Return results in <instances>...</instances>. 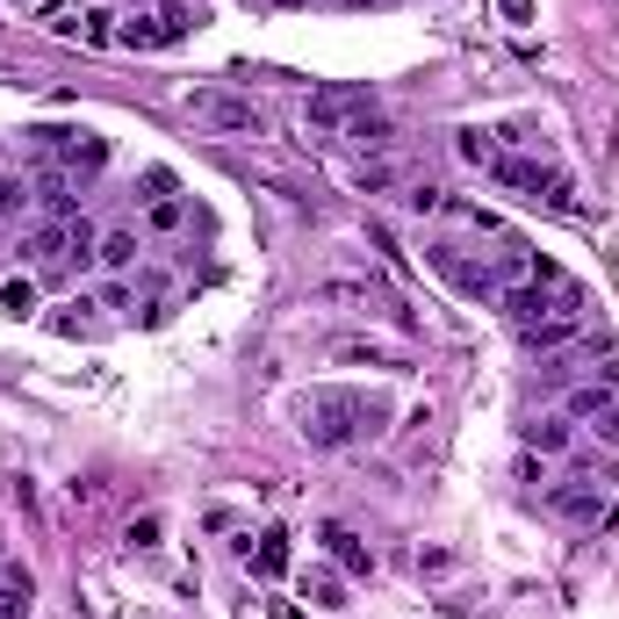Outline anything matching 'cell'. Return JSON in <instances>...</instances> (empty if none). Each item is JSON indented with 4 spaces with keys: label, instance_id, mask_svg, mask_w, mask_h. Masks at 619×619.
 Segmentation results:
<instances>
[{
    "label": "cell",
    "instance_id": "obj_1",
    "mask_svg": "<svg viewBox=\"0 0 619 619\" xmlns=\"http://www.w3.org/2000/svg\"><path fill=\"white\" fill-rule=\"evenodd\" d=\"M389 425V404L367 389H310L303 396V440L310 447H361V440H375V432Z\"/></svg>",
    "mask_w": 619,
    "mask_h": 619
},
{
    "label": "cell",
    "instance_id": "obj_2",
    "mask_svg": "<svg viewBox=\"0 0 619 619\" xmlns=\"http://www.w3.org/2000/svg\"><path fill=\"white\" fill-rule=\"evenodd\" d=\"M188 116L209 122V130H224V138H259V130H267L259 102H253V94H231V86H195Z\"/></svg>",
    "mask_w": 619,
    "mask_h": 619
},
{
    "label": "cell",
    "instance_id": "obj_3",
    "mask_svg": "<svg viewBox=\"0 0 619 619\" xmlns=\"http://www.w3.org/2000/svg\"><path fill=\"white\" fill-rule=\"evenodd\" d=\"M367 108H375L367 86H317V94L303 102V122H310V130H325V138H346Z\"/></svg>",
    "mask_w": 619,
    "mask_h": 619
},
{
    "label": "cell",
    "instance_id": "obj_4",
    "mask_svg": "<svg viewBox=\"0 0 619 619\" xmlns=\"http://www.w3.org/2000/svg\"><path fill=\"white\" fill-rule=\"evenodd\" d=\"M432 275L440 281H454L462 295H476V303H498V267L490 259H462V245H432Z\"/></svg>",
    "mask_w": 619,
    "mask_h": 619
},
{
    "label": "cell",
    "instance_id": "obj_5",
    "mask_svg": "<svg viewBox=\"0 0 619 619\" xmlns=\"http://www.w3.org/2000/svg\"><path fill=\"white\" fill-rule=\"evenodd\" d=\"M562 418H584V425H605V418H619V361H605L591 382H576L562 404Z\"/></svg>",
    "mask_w": 619,
    "mask_h": 619
},
{
    "label": "cell",
    "instance_id": "obj_6",
    "mask_svg": "<svg viewBox=\"0 0 619 619\" xmlns=\"http://www.w3.org/2000/svg\"><path fill=\"white\" fill-rule=\"evenodd\" d=\"M518 339L534 353H569V339H584V310H548L534 325H518Z\"/></svg>",
    "mask_w": 619,
    "mask_h": 619
},
{
    "label": "cell",
    "instance_id": "obj_7",
    "mask_svg": "<svg viewBox=\"0 0 619 619\" xmlns=\"http://www.w3.org/2000/svg\"><path fill=\"white\" fill-rule=\"evenodd\" d=\"M317 540H325V554H331L339 569H353V576H375V548H367V540L353 534V526H339V518H331V526H325Z\"/></svg>",
    "mask_w": 619,
    "mask_h": 619
},
{
    "label": "cell",
    "instance_id": "obj_8",
    "mask_svg": "<svg viewBox=\"0 0 619 619\" xmlns=\"http://www.w3.org/2000/svg\"><path fill=\"white\" fill-rule=\"evenodd\" d=\"M58 166H66L72 180L86 188V180L108 166V138H94V130H72V144H66V159H58Z\"/></svg>",
    "mask_w": 619,
    "mask_h": 619
},
{
    "label": "cell",
    "instance_id": "obj_9",
    "mask_svg": "<svg viewBox=\"0 0 619 619\" xmlns=\"http://www.w3.org/2000/svg\"><path fill=\"white\" fill-rule=\"evenodd\" d=\"M30 188H36V202L51 209V217H72V195H80V180H72L66 166H36Z\"/></svg>",
    "mask_w": 619,
    "mask_h": 619
},
{
    "label": "cell",
    "instance_id": "obj_10",
    "mask_svg": "<svg viewBox=\"0 0 619 619\" xmlns=\"http://www.w3.org/2000/svg\"><path fill=\"white\" fill-rule=\"evenodd\" d=\"M317 303H361V310H396L389 289H375V281H317Z\"/></svg>",
    "mask_w": 619,
    "mask_h": 619
},
{
    "label": "cell",
    "instance_id": "obj_11",
    "mask_svg": "<svg viewBox=\"0 0 619 619\" xmlns=\"http://www.w3.org/2000/svg\"><path fill=\"white\" fill-rule=\"evenodd\" d=\"M144 238L138 231H102V245H94V267H108V275H122V267H138Z\"/></svg>",
    "mask_w": 619,
    "mask_h": 619
},
{
    "label": "cell",
    "instance_id": "obj_12",
    "mask_svg": "<svg viewBox=\"0 0 619 619\" xmlns=\"http://www.w3.org/2000/svg\"><path fill=\"white\" fill-rule=\"evenodd\" d=\"M245 562H253V576H267V584H275L281 569H289V534H281V526H267V534H259V548H245Z\"/></svg>",
    "mask_w": 619,
    "mask_h": 619
},
{
    "label": "cell",
    "instance_id": "obj_13",
    "mask_svg": "<svg viewBox=\"0 0 619 619\" xmlns=\"http://www.w3.org/2000/svg\"><path fill=\"white\" fill-rule=\"evenodd\" d=\"M598 504H605V490H591V482H576V476L554 482V512L562 518H598Z\"/></svg>",
    "mask_w": 619,
    "mask_h": 619
},
{
    "label": "cell",
    "instance_id": "obj_14",
    "mask_svg": "<svg viewBox=\"0 0 619 619\" xmlns=\"http://www.w3.org/2000/svg\"><path fill=\"white\" fill-rule=\"evenodd\" d=\"M30 569H22V562H0V619H22V612H30Z\"/></svg>",
    "mask_w": 619,
    "mask_h": 619
},
{
    "label": "cell",
    "instance_id": "obj_15",
    "mask_svg": "<svg viewBox=\"0 0 619 619\" xmlns=\"http://www.w3.org/2000/svg\"><path fill=\"white\" fill-rule=\"evenodd\" d=\"M303 598L317 605V612H339L346 605V576L339 569H303Z\"/></svg>",
    "mask_w": 619,
    "mask_h": 619
},
{
    "label": "cell",
    "instance_id": "obj_16",
    "mask_svg": "<svg viewBox=\"0 0 619 619\" xmlns=\"http://www.w3.org/2000/svg\"><path fill=\"white\" fill-rule=\"evenodd\" d=\"M526 454H569V418H534L526 425Z\"/></svg>",
    "mask_w": 619,
    "mask_h": 619
},
{
    "label": "cell",
    "instance_id": "obj_17",
    "mask_svg": "<svg viewBox=\"0 0 619 619\" xmlns=\"http://www.w3.org/2000/svg\"><path fill=\"white\" fill-rule=\"evenodd\" d=\"M569 476L591 482V490H612V482H619V476H612V454H605V447H598V454H569Z\"/></svg>",
    "mask_w": 619,
    "mask_h": 619
},
{
    "label": "cell",
    "instance_id": "obj_18",
    "mask_svg": "<svg viewBox=\"0 0 619 619\" xmlns=\"http://www.w3.org/2000/svg\"><path fill=\"white\" fill-rule=\"evenodd\" d=\"M454 152H462L468 166H498V138H490V130H462V144H454Z\"/></svg>",
    "mask_w": 619,
    "mask_h": 619
},
{
    "label": "cell",
    "instance_id": "obj_19",
    "mask_svg": "<svg viewBox=\"0 0 619 619\" xmlns=\"http://www.w3.org/2000/svg\"><path fill=\"white\" fill-rule=\"evenodd\" d=\"M159 36H166V44H173V36H188V22H195V8H188V0H166V8H159Z\"/></svg>",
    "mask_w": 619,
    "mask_h": 619
},
{
    "label": "cell",
    "instance_id": "obj_20",
    "mask_svg": "<svg viewBox=\"0 0 619 619\" xmlns=\"http://www.w3.org/2000/svg\"><path fill=\"white\" fill-rule=\"evenodd\" d=\"M144 224H152V231H180V224H188V202H173V195H166V202H152Z\"/></svg>",
    "mask_w": 619,
    "mask_h": 619
},
{
    "label": "cell",
    "instance_id": "obj_21",
    "mask_svg": "<svg viewBox=\"0 0 619 619\" xmlns=\"http://www.w3.org/2000/svg\"><path fill=\"white\" fill-rule=\"evenodd\" d=\"M0 310L30 317V310H36V281H8V289H0Z\"/></svg>",
    "mask_w": 619,
    "mask_h": 619
},
{
    "label": "cell",
    "instance_id": "obj_22",
    "mask_svg": "<svg viewBox=\"0 0 619 619\" xmlns=\"http://www.w3.org/2000/svg\"><path fill=\"white\" fill-rule=\"evenodd\" d=\"M0 217H30V188L22 180H0Z\"/></svg>",
    "mask_w": 619,
    "mask_h": 619
},
{
    "label": "cell",
    "instance_id": "obj_23",
    "mask_svg": "<svg viewBox=\"0 0 619 619\" xmlns=\"http://www.w3.org/2000/svg\"><path fill=\"white\" fill-rule=\"evenodd\" d=\"M130 548H159V518H152V512L130 518Z\"/></svg>",
    "mask_w": 619,
    "mask_h": 619
},
{
    "label": "cell",
    "instance_id": "obj_24",
    "mask_svg": "<svg viewBox=\"0 0 619 619\" xmlns=\"http://www.w3.org/2000/svg\"><path fill=\"white\" fill-rule=\"evenodd\" d=\"M166 195H173V173L152 166V173H144V202H166Z\"/></svg>",
    "mask_w": 619,
    "mask_h": 619
},
{
    "label": "cell",
    "instance_id": "obj_25",
    "mask_svg": "<svg viewBox=\"0 0 619 619\" xmlns=\"http://www.w3.org/2000/svg\"><path fill=\"white\" fill-rule=\"evenodd\" d=\"M361 180H367V188H389L396 166H389V159H375V166H361Z\"/></svg>",
    "mask_w": 619,
    "mask_h": 619
},
{
    "label": "cell",
    "instance_id": "obj_26",
    "mask_svg": "<svg viewBox=\"0 0 619 619\" xmlns=\"http://www.w3.org/2000/svg\"><path fill=\"white\" fill-rule=\"evenodd\" d=\"M404 202H411V209H440V188H432V180H418V188L404 195Z\"/></svg>",
    "mask_w": 619,
    "mask_h": 619
},
{
    "label": "cell",
    "instance_id": "obj_27",
    "mask_svg": "<svg viewBox=\"0 0 619 619\" xmlns=\"http://www.w3.org/2000/svg\"><path fill=\"white\" fill-rule=\"evenodd\" d=\"M504 15H512V22H534V0H504Z\"/></svg>",
    "mask_w": 619,
    "mask_h": 619
},
{
    "label": "cell",
    "instance_id": "obj_28",
    "mask_svg": "<svg viewBox=\"0 0 619 619\" xmlns=\"http://www.w3.org/2000/svg\"><path fill=\"white\" fill-rule=\"evenodd\" d=\"M0 562H8V540H0Z\"/></svg>",
    "mask_w": 619,
    "mask_h": 619
}]
</instances>
